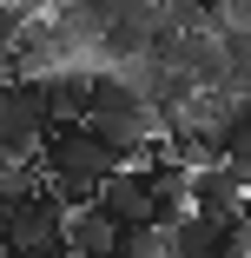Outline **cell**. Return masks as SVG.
<instances>
[{"mask_svg": "<svg viewBox=\"0 0 251 258\" xmlns=\"http://www.w3.org/2000/svg\"><path fill=\"white\" fill-rule=\"evenodd\" d=\"M46 126H53V119H46L40 73H7V80H0V152H7V159H33Z\"/></svg>", "mask_w": 251, "mask_h": 258, "instance_id": "6da1fadb", "label": "cell"}, {"mask_svg": "<svg viewBox=\"0 0 251 258\" xmlns=\"http://www.w3.org/2000/svg\"><path fill=\"white\" fill-rule=\"evenodd\" d=\"M244 185H251V172H238V166H225V159L185 166V205L205 212V219H218V225L244 212Z\"/></svg>", "mask_w": 251, "mask_h": 258, "instance_id": "7a4b0ae2", "label": "cell"}, {"mask_svg": "<svg viewBox=\"0 0 251 258\" xmlns=\"http://www.w3.org/2000/svg\"><path fill=\"white\" fill-rule=\"evenodd\" d=\"M60 232H66V205L46 192V185H33L20 205H14V219H7V251H27V245H60ZM0 251V258H7Z\"/></svg>", "mask_w": 251, "mask_h": 258, "instance_id": "3957f363", "label": "cell"}, {"mask_svg": "<svg viewBox=\"0 0 251 258\" xmlns=\"http://www.w3.org/2000/svg\"><path fill=\"white\" fill-rule=\"evenodd\" d=\"M86 60H60L46 67L40 86H46V119H86Z\"/></svg>", "mask_w": 251, "mask_h": 258, "instance_id": "277c9868", "label": "cell"}, {"mask_svg": "<svg viewBox=\"0 0 251 258\" xmlns=\"http://www.w3.org/2000/svg\"><path fill=\"white\" fill-rule=\"evenodd\" d=\"M113 238H119V225L99 212V205H73V212H66V232H60V245L73 258H106Z\"/></svg>", "mask_w": 251, "mask_h": 258, "instance_id": "5b68a950", "label": "cell"}, {"mask_svg": "<svg viewBox=\"0 0 251 258\" xmlns=\"http://www.w3.org/2000/svg\"><path fill=\"white\" fill-rule=\"evenodd\" d=\"M218 251V219H205V212H185L165 225V258H212Z\"/></svg>", "mask_w": 251, "mask_h": 258, "instance_id": "8992f818", "label": "cell"}, {"mask_svg": "<svg viewBox=\"0 0 251 258\" xmlns=\"http://www.w3.org/2000/svg\"><path fill=\"white\" fill-rule=\"evenodd\" d=\"M20 7H14V0H0V53H7V46H14V33H20Z\"/></svg>", "mask_w": 251, "mask_h": 258, "instance_id": "52a82bcc", "label": "cell"}, {"mask_svg": "<svg viewBox=\"0 0 251 258\" xmlns=\"http://www.w3.org/2000/svg\"><path fill=\"white\" fill-rule=\"evenodd\" d=\"M7 258H73L66 245H27V251H7Z\"/></svg>", "mask_w": 251, "mask_h": 258, "instance_id": "ba28073f", "label": "cell"}]
</instances>
